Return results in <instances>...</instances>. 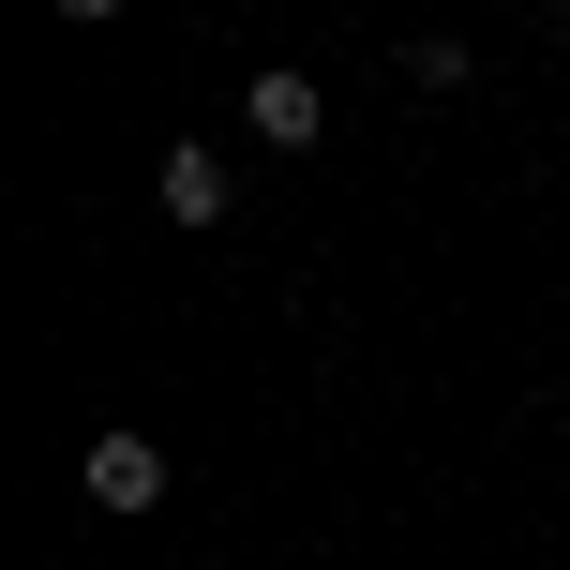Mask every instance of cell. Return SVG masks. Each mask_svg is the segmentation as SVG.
Masks as SVG:
<instances>
[{
  "label": "cell",
  "instance_id": "obj_3",
  "mask_svg": "<svg viewBox=\"0 0 570 570\" xmlns=\"http://www.w3.org/2000/svg\"><path fill=\"white\" fill-rule=\"evenodd\" d=\"M150 196H166V226H196V240H210V226H226V210H240V180H226V166H210V150H196V136H180V150H166V166H150Z\"/></svg>",
  "mask_w": 570,
  "mask_h": 570
},
{
  "label": "cell",
  "instance_id": "obj_2",
  "mask_svg": "<svg viewBox=\"0 0 570 570\" xmlns=\"http://www.w3.org/2000/svg\"><path fill=\"white\" fill-rule=\"evenodd\" d=\"M240 120H256V136H271V150H315V136H331V90H315V76H301V60H271V76H256V90H240Z\"/></svg>",
  "mask_w": 570,
  "mask_h": 570
},
{
  "label": "cell",
  "instance_id": "obj_1",
  "mask_svg": "<svg viewBox=\"0 0 570 570\" xmlns=\"http://www.w3.org/2000/svg\"><path fill=\"white\" fill-rule=\"evenodd\" d=\"M90 511L150 525V511H166V451H150V435H90Z\"/></svg>",
  "mask_w": 570,
  "mask_h": 570
},
{
  "label": "cell",
  "instance_id": "obj_4",
  "mask_svg": "<svg viewBox=\"0 0 570 570\" xmlns=\"http://www.w3.org/2000/svg\"><path fill=\"white\" fill-rule=\"evenodd\" d=\"M46 16H120V0H46Z\"/></svg>",
  "mask_w": 570,
  "mask_h": 570
},
{
  "label": "cell",
  "instance_id": "obj_5",
  "mask_svg": "<svg viewBox=\"0 0 570 570\" xmlns=\"http://www.w3.org/2000/svg\"><path fill=\"white\" fill-rule=\"evenodd\" d=\"M556 46H570V0H556Z\"/></svg>",
  "mask_w": 570,
  "mask_h": 570
}]
</instances>
